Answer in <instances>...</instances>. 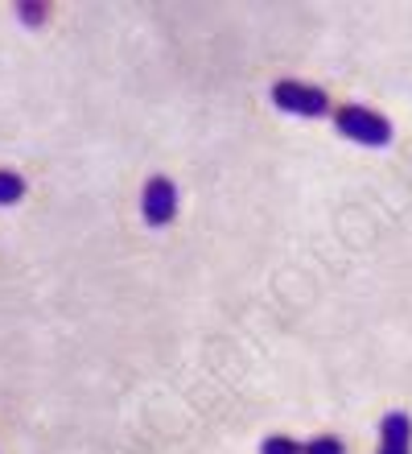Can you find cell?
I'll return each mask as SVG.
<instances>
[{
  "instance_id": "cell-3",
  "label": "cell",
  "mask_w": 412,
  "mask_h": 454,
  "mask_svg": "<svg viewBox=\"0 0 412 454\" xmlns=\"http://www.w3.org/2000/svg\"><path fill=\"white\" fill-rule=\"evenodd\" d=\"M141 215L149 227H165L177 215V186L169 178H149L141 194Z\"/></svg>"
},
{
  "instance_id": "cell-8",
  "label": "cell",
  "mask_w": 412,
  "mask_h": 454,
  "mask_svg": "<svg viewBox=\"0 0 412 454\" xmlns=\"http://www.w3.org/2000/svg\"><path fill=\"white\" fill-rule=\"evenodd\" d=\"M17 9H21V17H25L29 25H37L42 17H46V4H17Z\"/></svg>"
},
{
  "instance_id": "cell-6",
  "label": "cell",
  "mask_w": 412,
  "mask_h": 454,
  "mask_svg": "<svg viewBox=\"0 0 412 454\" xmlns=\"http://www.w3.org/2000/svg\"><path fill=\"white\" fill-rule=\"evenodd\" d=\"M260 454H306V446L293 442V438H284V434H272V438H264Z\"/></svg>"
},
{
  "instance_id": "cell-5",
  "label": "cell",
  "mask_w": 412,
  "mask_h": 454,
  "mask_svg": "<svg viewBox=\"0 0 412 454\" xmlns=\"http://www.w3.org/2000/svg\"><path fill=\"white\" fill-rule=\"evenodd\" d=\"M25 194V178L12 169H0V207H12Z\"/></svg>"
},
{
  "instance_id": "cell-7",
  "label": "cell",
  "mask_w": 412,
  "mask_h": 454,
  "mask_svg": "<svg viewBox=\"0 0 412 454\" xmlns=\"http://www.w3.org/2000/svg\"><path fill=\"white\" fill-rule=\"evenodd\" d=\"M306 454H346V446H342V438H334V434H318V438L306 442Z\"/></svg>"
},
{
  "instance_id": "cell-4",
  "label": "cell",
  "mask_w": 412,
  "mask_h": 454,
  "mask_svg": "<svg viewBox=\"0 0 412 454\" xmlns=\"http://www.w3.org/2000/svg\"><path fill=\"white\" fill-rule=\"evenodd\" d=\"M379 454H412V418L388 413L379 426Z\"/></svg>"
},
{
  "instance_id": "cell-2",
  "label": "cell",
  "mask_w": 412,
  "mask_h": 454,
  "mask_svg": "<svg viewBox=\"0 0 412 454\" xmlns=\"http://www.w3.org/2000/svg\"><path fill=\"white\" fill-rule=\"evenodd\" d=\"M272 104L289 116H326L330 112V99L322 87H306V83H293V79H284V83L272 87Z\"/></svg>"
},
{
  "instance_id": "cell-1",
  "label": "cell",
  "mask_w": 412,
  "mask_h": 454,
  "mask_svg": "<svg viewBox=\"0 0 412 454\" xmlns=\"http://www.w3.org/2000/svg\"><path fill=\"white\" fill-rule=\"evenodd\" d=\"M334 124H338V132L346 141L367 145V149L392 145V120L363 108V104H342V108H334Z\"/></svg>"
}]
</instances>
